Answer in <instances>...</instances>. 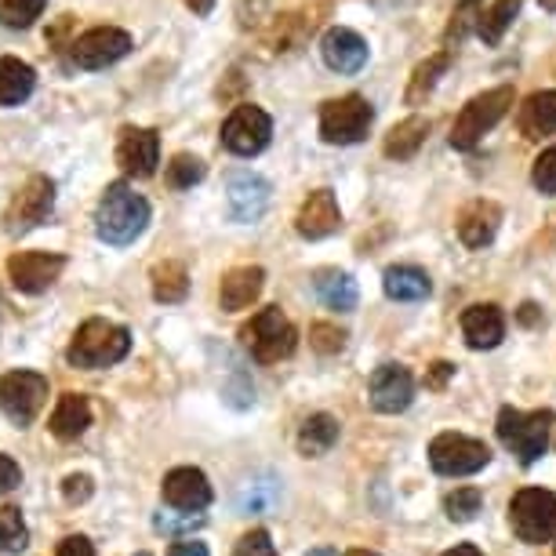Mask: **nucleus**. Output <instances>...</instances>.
Instances as JSON below:
<instances>
[{
	"instance_id": "24",
	"label": "nucleus",
	"mask_w": 556,
	"mask_h": 556,
	"mask_svg": "<svg viewBox=\"0 0 556 556\" xmlns=\"http://www.w3.org/2000/svg\"><path fill=\"white\" fill-rule=\"evenodd\" d=\"M520 135L531 142L556 135V91H534V96L520 106Z\"/></svg>"
},
{
	"instance_id": "33",
	"label": "nucleus",
	"mask_w": 556,
	"mask_h": 556,
	"mask_svg": "<svg viewBox=\"0 0 556 556\" xmlns=\"http://www.w3.org/2000/svg\"><path fill=\"white\" fill-rule=\"evenodd\" d=\"M280 498V488H277V480L273 477H255V480H244V488H240V495H237V509L240 513H266L273 509V502Z\"/></svg>"
},
{
	"instance_id": "41",
	"label": "nucleus",
	"mask_w": 556,
	"mask_h": 556,
	"mask_svg": "<svg viewBox=\"0 0 556 556\" xmlns=\"http://www.w3.org/2000/svg\"><path fill=\"white\" fill-rule=\"evenodd\" d=\"M309 345L317 353H324V356H331V353H339L342 345H345V331L342 328H334V324H313L309 328Z\"/></svg>"
},
{
	"instance_id": "23",
	"label": "nucleus",
	"mask_w": 556,
	"mask_h": 556,
	"mask_svg": "<svg viewBox=\"0 0 556 556\" xmlns=\"http://www.w3.org/2000/svg\"><path fill=\"white\" fill-rule=\"evenodd\" d=\"M37 88V70L18 55H0V106L12 110L34 96Z\"/></svg>"
},
{
	"instance_id": "6",
	"label": "nucleus",
	"mask_w": 556,
	"mask_h": 556,
	"mask_svg": "<svg viewBox=\"0 0 556 556\" xmlns=\"http://www.w3.org/2000/svg\"><path fill=\"white\" fill-rule=\"evenodd\" d=\"M375 121L371 102L361 96H342L320 106V139L328 146H353L367 139Z\"/></svg>"
},
{
	"instance_id": "46",
	"label": "nucleus",
	"mask_w": 556,
	"mask_h": 556,
	"mask_svg": "<svg viewBox=\"0 0 556 556\" xmlns=\"http://www.w3.org/2000/svg\"><path fill=\"white\" fill-rule=\"evenodd\" d=\"M455 375V364H447V361H437L433 367H429V379H426V386L429 390H444V382Z\"/></svg>"
},
{
	"instance_id": "53",
	"label": "nucleus",
	"mask_w": 556,
	"mask_h": 556,
	"mask_svg": "<svg viewBox=\"0 0 556 556\" xmlns=\"http://www.w3.org/2000/svg\"><path fill=\"white\" fill-rule=\"evenodd\" d=\"M309 556H339V553H334V549H313Z\"/></svg>"
},
{
	"instance_id": "2",
	"label": "nucleus",
	"mask_w": 556,
	"mask_h": 556,
	"mask_svg": "<svg viewBox=\"0 0 556 556\" xmlns=\"http://www.w3.org/2000/svg\"><path fill=\"white\" fill-rule=\"evenodd\" d=\"M128 350H131L128 328H121V324H113V320H102V317H91L73 334L66 361L73 367H84V371H96V367H110L124 361Z\"/></svg>"
},
{
	"instance_id": "30",
	"label": "nucleus",
	"mask_w": 556,
	"mask_h": 556,
	"mask_svg": "<svg viewBox=\"0 0 556 556\" xmlns=\"http://www.w3.org/2000/svg\"><path fill=\"white\" fill-rule=\"evenodd\" d=\"M451 66V51H437V55H429L426 62H418L412 80H407V91H404V102L407 106H422V102L429 99V91L437 88V80L444 77Z\"/></svg>"
},
{
	"instance_id": "42",
	"label": "nucleus",
	"mask_w": 556,
	"mask_h": 556,
	"mask_svg": "<svg viewBox=\"0 0 556 556\" xmlns=\"http://www.w3.org/2000/svg\"><path fill=\"white\" fill-rule=\"evenodd\" d=\"M233 556H277V545H273L269 531L255 528V531H248L244 539L237 542Z\"/></svg>"
},
{
	"instance_id": "5",
	"label": "nucleus",
	"mask_w": 556,
	"mask_h": 556,
	"mask_svg": "<svg viewBox=\"0 0 556 556\" xmlns=\"http://www.w3.org/2000/svg\"><path fill=\"white\" fill-rule=\"evenodd\" d=\"M513 88L509 84H502V88H491L484 96L469 99L466 106H462L455 128H451V146L455 150H473V146L484 139V135L495 128V124L506 117L509 106H513Z\"/></svg>"
},
{
	"instance_id": "28",
	"label": "nucleus",
	"mask_w": 556,
	"mask_h": 556,
	"mask_svg": "<svg viewBox=\"0 0 556 556\" xmlns=\"http://www.w3.org/2000/svg\"><path fill=\"white\" fill-rule=\"evenodd\" d=\"M426 135H429V121L426 117H407V121L396 124L390 135H386L382 153L390 156V161H412V156L426 146Z\"/></svg>"
},
{
	"instance_id": "8",
	"label": "nucleus",
	"mask_w": 556,
	"mask_h": 556,
	"mask_svg": "<svg viewBox=\"0 0 556 556\" xmlns=\"http://www.w3.org/2000/svg\"><path fill=\"white\" fill-rule=\"evenodd\" d=\"M51 207H55V182L48 175H29L4 212V233L26 237L29 229H37L51 215Z\"/></svg>"
},
{
	"instance_id": "12",
	"label": "nucleus",
	"mask_w": 556,
	"mask_h": 556,
	"mask_svg": "<svg viewBox=\"0 0 556 556\" xmlns=\"http://www.w3.org/2000/svg\"><path fill=\"white\" fill-rule=\"evenodd\" d=\"M273 139V121L266 110L251 106V102H244V106H237L233 113L226 117L223 124V146L229 153L237 156H255L269 146Z\"/></svg>"
},
{
	"instance_id": "20",
	"label": "nucleus",
	"mask_w": 556,
	"mask_h": 556,
	"mask_svg": "<svg viewBox=\"0 0 556 556\" xmlns=\"http://www.w3.org/2000/svg\"><path fill=\"white\" fill-rule=\"evenodd\" d=\"M462 334H466L469 350H495V345L506 339V313L491 302H480V306H469L462 313Z\"/></svg>"
},
{
	"instance_id": "55",
	"label": "nucleus",
	"mask_w": 556,
	"mask_h": 556,
	"mask_svg": "<svg viewBox=\"0 0 556 556\" xmlns=\"http://www.w3.org/2000/svg\"><path fill=\"white\" fill-rule=\"evenodd\" d=\"M0 309H4V302H0Z\"/></svg>"
},
{
	"instance_id": "47",
	"label": "nucleus",
	"mask_w": 556,
	"mask_h": 556,
	"mask_svg": "<svg viewBox=\"0 0 556 556\" xmlns=\"http://www.w3.org/2000/svg\"><path fill=\"white\" fill-rule=\"evenodd\" d=\"M167 556H212V553H207L204 542H175Z\"/></svg>"
},
{
	"instance_id": "27",
	"label": "nucleus",
	"mask_w": 556,
	"mask_h": 556,
	"mask_svg": "<svg viewBox=\"0 0 556 556\" xmlns=\"http://www.w3.org/2000/svg\"><path fill=\"white\" fill-rule=\"evenodd\" d=\"M382 288L393 302H422L433 291L429 277L418 266H390L382 277Z\"/></svg>"
},
{
	"instance_id": "51",
	"label": "nucleus",
	"mask_w": 556,
	"mask_h": 556,
	"mask_svg": "<svg viewBox=\"0 0 556 556\" xmlns=\"http://www.w3.org/2000/svg\"><path fill=\"white\" fill-rule=\"evenodd\" d=\"M345 556H379V553H375V549H350Z\"/></svg>"
},
{
	"instance_id": "22",
	"label": "nucleus",
	"mask_w": 556,
	"mask_h": 556,
	"mask_svg": "<svg viewBox=\"0 0 556 556\" xmlns=\"http://www.w3.org/2000/svg\"><path fill=\"white\" fill-rule=\"evenodd\" d=\"M262 285H266V269L262 266H237L229 269L218 285V306L226 313H240L248 309L251 302L262 295Z\"/></svg>"
},
{
	"instance_id": "17",
	"label": "nucleus",
	"mask_w": 556,
	"mask_h": 556,
	"mask_svg": "<svg viewBox=\"0 0 556 556\" xmlns=\"http://www.w3.org/2000/svg\"><path fill=\"white\" fill-rule=\"evenodd\" d=\"M161 495L172 509H186V513H201L212 506V484L201 469L193 466H178L164 477Z\"/></svg>"
},
{
	"instance_id": "50",
	"label": "nucleus",
	"mask_w": 556,
	"mask_h": 556,
	"mask_svg": "<svg viewBox=\"0 0 556 556\" xmlns=\"http://www.w3.org/2000/svg\"><path fill=\"white\" fill-rule=\"evenodd\" d=\"M520 320H523V324H534V320H539V309H534L531 302H528V306L520 309Z\"/></svg>"
},
{
	"instance_id": "25",
	"label": "nucleus",
	"mask_w": 556,
	"mask_h": 556,
	"mask_svg": "<svg viewBox=\"0 0 556 556\" xmlns=\"http://www.w3.org/2000/svg\"><path fill=\"white\" fill-rule=\"evenodd\" d=\"M91 426V404L80 393H62L55 412H51V433L59 440H77Z\"/></svg>"
},
{
	"instance_id": "49",
	"label": "nucleus",
	"mask_w": 556,
	"mask_h": 556,
	"mask_svg": "<svg viewBox=\"0 0 556 556\" xmlns=\"http://www.w3.org/2000/svg\"><path fill=\"white\" fill-rule=\"evenodd\" d=\"M444 556H484L477 549V545H455V549H447Z\"/></svg>"
},
{
	"instance_id": "4",
	"label": "nucleus",
	"mask_w": 556,
	"mask_h": 556,
	"mask_svg": "<svg viewBox=\"0 0 556 556\" xmlns=\"http://www.w3.org/2000/svg\"><path fill=\"white\" fill-rule=\"evenodd\" d=\"M553 412L549 407H542V412H531L523 415L517 407H502L498 412V440L506 444L513 455H517L523 466H534L545 447H549V429H553Z\"/></svg>"
},
{
	"instance_id": "11",
	"label": "nucleus",
	"mask_w": 556,
	"mask_h": 556,
	"mask_svg": "<svg viewBox=\"0 0 556 556\" xmlns=\"http://www.w3.org/2000/svg\"><path fill=\"white\" fill-rule=\"evenodd\" d=\"M48 401V379L37 371H12L0 379V412L26 429Z\"/></svg>"
},
{
	"instance_id": "29",
	"label": "nucleus",
	"mask_w": 556,
	"mask_h": 556,
	"mask_svg": "<svg viewBox=\"0 0 556 556\" xmlns=\"http://www.w3.org/2000/svg\"><path fill=\"white\" fill-rule=\"evenodd\" d=\"M150 280H153V299L164 302V306H175V302H182L190 295V273H186L182 262H175V258L156 262Z\"/></svg>"
},
{
	"instance_id": "40",
	"label": "nucleus",
	"mask_w": 556,
	"mask_h": 556,
	"mask_svg": "<svg viewBox=\"0 0 556 556\" xmlns=\"http://www.w3.org/2000/svg\"><path fill=\"white\" fill-rule=\"evenodd\" d=\"M531 182H534V190H539V193L556 197V146H549V150H542V156L534 161V167H531Z\"/></svg>"
},
{
	"instance_id": "44",
	"label": "nucleus",
	"mask_w": 556,
	"mask_h": 556,
	"mask_svg": "<svg viewBox=\"0 0 556 556\" xmlns=\"http://www.w3.org/2000/svg\"><path fill=\"white\" fill-rule=\"evenodd\" d=\"M18 484H23V469H18V462L0 455V498H4L8 491H15Z\"/></svg>"
},
{
	"instance_id": "26",
	"label": "nucleus",
	"mask_w": 556,
	"mask_h": 556,
	"mask_svg": "<svg viewBox=\"0 0 556 556\" xmlns=\"http://www.w3.org/2000/svg\"><path fill=\"white\" fill-rule=\"evenodd\" d=\"M313 291H317V299L328 309H339V313L356 309V280L342 269H320L317 277H313Z\"/></svg>"
},
{
	"instance_id": "31",
	"label": "nucleus",
	"mask_w": 556,
	"mask_h": 556,
	"mask_svg": "<svg viewBox=\"0 0 556 556\" xmlns=\"http://www.w3.org/2000/svg\"><path fill=\"white\" fill-rule=\"evenodd\" d=\"M339 444V422L331 415H309L299 429V451L306 458H320Z\"/></svg>"
},
{
	"instance_id": "37",
	"label": "nucleus",
	"mask_w": 556,
	"mask_h": 556,
	"mask_svg": "<svg viewBox=\"0 0 556 556\" xmlns=\"http://www.w3.org/2000/svg\"><path fill=\"white\" fill-rule=\"evenodd\" d=\"M26 545H29V531L23 513L15 506H4L0 509V553H23Z\"/></svg>"
},
{
	"instance_id": "21",
	"label": "nucleus",
	"mask_w": 556,
	"mask_h": 556,
	"mask_svg": "<svg viewBox=\"0 0 556 556\" xmlns=\"http://www.w3.org/2000/svg\"><path fill=\"white\" fill-rule=\"evenodd\" d=\"M502 207L495 201H469L458 215V237L466 248H488L498 233Z\"/></svg>"
},
{
	"instance_id": "1",
	"label": "nucleus",
	"mask_w": 556,
	"mask_h": 556,
	"mask_svg": "<svg viewBox=\"0 0 556 556\" xmlns=\"http://www.w3.org/2000/svg\"><path fill=\"white\" fill-rule=\"evenodd\" d=\"M146 226H150V201L142 193H135L128 182L106 186L96 215V233L102 244L128 248L146 233Z\"/></svg>"
},
{
	"instance_id": "7",
	"label": "nucleus",
	"mask_w": 556,
	"mask_h": 556,
	"mask_svg": "<svg viewBox=\"0 0 556 556\" xmlns=\"http://www.w3.org/2000/svg\"><path fill=\"white\" fill-rule=\"evenodd\" d=\"M509 523L520 542L539 545L556 534V495L542 488H523L509 502Z\"/></svg>"
},
{
	"instance_id": "43",
	"label": "nucleus",
	"mask_w": 556,
	"mask_h": 556,
	"mask_svg": "<svg viewBox=\"0 0 556 556\" xmlns=\"http://www.w3.org/2000/svg\"><path fill=\"white\" fill-rule=\"evenodd\" d=\"M91 495H96V484H91L88 473H70L62 480V498H66L70 506H84Z\"/></svg>"
},
{
	"instance_id": "48",
	"label": "nucleus",
	"mask_w": 556,
	"mask_h": 556,
	"mask_svg": "<svg viewBox=\"0 0 556 556\" xmlns=\"http://www.w3.org/2000/svg\"><path fill=\"white\" fill-rule=\"evenodd\" d=\"M186 8H190L193 15H201V18H207L215 12V0H186Z\"/></svg>"
},
{
	"instance_id": "16",
	"label": "nucleus",
	"mask_w": 556,
	"mask_h": 556,
	"mask_svg": "<svg viewBox=\"0 0 556 556\" xmlns=\"http://www.w3.org/2000/svg\"><path fill=\"white\" fill-rule=\"evenodd\" d=\"M226 197L233 223H258L269 207V182L255 172H233L226 178Z\"/></svg>"
},
{
	"instance_id": "36",
	"label": "nucleus",
	"mask_w": 556,
	"mask_h": 556,
	"mask_svg": "<svg viewBox=\"0 0 556 556\" xmlns=\"http://www.w3.org/2000/svg\"><path fill=\"white\" fill-rule=\"evenodd\" d=\"M48 0H0V23L8 29H29L45 15Z\"/></svg>"
},
{
	"instance_id": "54",
	"label": "nucleus",
	"mask_w": 556,
	"mask_h": 556,
	"mask_svg": "<svg viewBox=\"0 0 556 556\" xmlns=\"http://www.w3.org/2000/svg\"><path fill=\"white\" fill-rule=\"evenodd\" d=\"M139 556H150V553H139Z\"/></svg>"
},
{
	"instance_id": "13",
	"label": "nucleus",
	"mask_w": 556,
	"mask_h": 556,
	"mask_svg": "<svg viewBox=\"0 0 556 556\" xmlns=\"http://www.w3.org/2000/svg\"><path fill=\"white\" fill-rule=\"evenodd\" d=\"M62 269H66V255H55V251H15L8 258V277L23 295L48 291L62 277Z\"/></svg>"
},
{
	"instance_id": "35",
	"label": "nucleus",
	"mask_w": 556,
	"mask_h": 556,
	"mask_svg": "<svg viewBox=\"0 0 556 556\" xmlns=\"http://www.w3.org/2000/svg\"><path fill=\"white\" fill-rule=\"evenodd\" d=\"M204 175H207V164L193 153H175L172 164H167V186H172V190H193Z\"/></svg>"
},
{
	"instance_id": "18",
	"label": "nucleus",
	"mask_w": 556,
	"mask_h": 556,
	"mask_svg": "<svg viewBox=\"0 0 556 556\" xmlns=\"http://www.w3.org/2000/svg\"><path fill=\"white\" fill-rule=\"evenodd\" d=\"M320 59L324 66L334 73H361L367 62V40L350 26H331L328 34L320 37Z\"/></svg>"
},
{
	"instance_id": "15",
	"label": "nucleus",
	"mask_w": 556,
	"mask_h": 556,
	"mask_svg": "<svg viewBox=\"0 0 556 556\" xmlns=\"http://www.w3.org/2000/svg\"><path fill=\"white\" fill-rule=\"evenodd\" d=\"M117 164L124 167V175L131 178H150L161 164V135L153 128H121L117 139Z\"/></svg>"
},
{
	"instance_id": "34",
	"label": "nucleus",
	"mask_w": 556,
	"mask_h": 556,
	"mask_svg": "<svg viewBox=\"0 0 556 556\" xmlns=\"http://www.w3.org/2000/svg\"><path fill=\"white\" fill-rule=\"evenodd\" d=\"M480 0H458V8L451 12V23H447V29H444V45H447V51L451 48H458L462 40H466L473 29L480 26Z\"/></svg>"
},
{
	"instance_id": "10",
	"label": "nucleus",
	"mask_w": 556,
	"mask_h": 556,
	"mask_svg": "<svg viewBox=\"0 0 556 556\" xmlns=\"http://www.w3.org/2000/svg\"><path fill=\"white\" fill-rule=\"evenodd\" d=\"M488 462H491V447L484 444V440H473V437L440 433L433 444H429V466H433L440 477L480 473Z\"/></svg>"
},
{
	"instance_id": "3",
	"label": "nucleus",
	"mask_w": 556,
	"mask_h": 556,
	"mask_svg": "<svg viewBox=\"0 0 556 556\" xmlns=\"http://www.w3.org/2000/svg\"><path fill=\"white\" fill-rule=\"evenodd\" d=\"M240 342L248 345V353L255 356L258 364H280L285 356L295 353L299 331L277 306H266L240 328Z\"/></svg>"
},
{
	"instance_id": "19",
	"label": "nucleus",
	"mask_w": 556,
	"mask_h": 556,
	"mask_svg": "<svg viewBox=\"0 0 556 556\" xmlns=\"http://www.w3.org/2000/svg\"><path fill=\"white\" fill-rule=\"evenodd\" d=\"M339 226H342V212L331 190H313L295 215L299 237H306V240H324V237L339 233Z\"/></svg>"
},
{
	"instance_id": "9",
	"label": "nucleus",
	"mask_w": 556,
	"mask_h": 556,
	"mask_svg": "<svg viewBox=\"0 0 556 556\" xmlns=\"http://www.w3.org/2000/svg\"><path fill=\"white\" fill-rule=\"evenodd\" d=\"M131 51V34L121 26H91L84 29L80 37H73L70 45V59L77 70H106L113 62H121Z\"/></svg>"
},
{
	"instance_id": "45",
	"label": "nucleus",
	"mask_w": 556,
	"mask_h": 556,
	"mask_svg": "<svg viewBox=\"0 0 556 556\" xmlns=\"http://www.w3.org/2000/svg\"><path fill=\"white\" fill-rule=\"evenodd\" d=\"M59 556H96V545L84 539V534H70V539L59 542Z\"/></svg>"
},
{
	"instance_id": "39",
	"label": "nucleus",
	"mask_w": 556,
	"mask_h": 556,
	"mask_svg": "<svg viewBox=\"0 0 556 556\" xmlns=\"http://www.w3.org/2000/svg\"><path fill=\"white\" fill-rule=\"evenodd\" d=\"M480 506H484V495H480L477 488H458V491H451L447 502H444V509H447V517L455 520V523H469L480 513Z\"/></svg>"
},
{
	"instance_id": "38",
	"label": "nucleus",
	"mask_w": 556,
	"mask_h": 556,
	"mask_svg": "<svg viewBox=\"0 0 556 556\" xmlns=\"http://www.w3.org/2000/svg\"><path fill=\"white\" fill-rule=\"evenodd\" d=\"M153 528L164 534H193L197 528H204V513H186V509H161L153 513Z\"/></svg>"
},
{
	"instance_id": "14",
	"label": "nucleus",
	"mask_w": 556,
	"mask_h": 556,
	"mask_svg": "<svg viewBox=\"0 0 556 556\" xmlns=\"http://www.w3.org/2000/svg\"><path fill=\"white\" fill-rule=\"evenodd\" d=\"M367 393H371L375 412L401 415L415 401V379L404 364H382V367H375L371 382H367Z\"/></svg>"
},
{
	"instance_id": "32",
	"label": "nucleus",
	"mask_w": 556,
	"mask_h": 556,
	"mask_svg": "<svg viewBox=\"0 0 556 556\" xmlns=\"http://www.w3.org/2000/svg\"><path fill=\"white\" fill-rule=\"evenodd\" d=\"M520 12V0H495L484 15H480V26H477V37L484 45H498L506 37V29L513 26V18Z\"/></svg>"
},
{
	"instance_id": "52",
	"label": "nucleus",
	"mask_w": 556,
	"mask_h": 556,
	"mask_svg": "<svg viewBox=\"0 0 556 556\" xmlns=\"http://www.w3.org/2000/svg\"><path fill=\"white\" fill-rule=\"evenodd\" d=\"M539 4L545 8V12H556V0H539Z\"/></svg>"
}]
</instances>
